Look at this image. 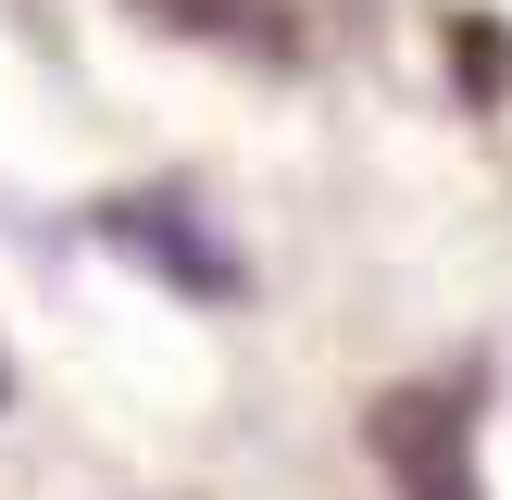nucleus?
Wrapping results in <instances>:
<instances>
[{
    "instance_id": "f257e3e1",
    "label": "nucleus",
    "mask_w": 512,
    "mask_h": 500,
    "mask_svg": "<svg viewBox=\"0 0 512 500\" xmlns=\"http://www.w3.org/2000/svg\"><path fill=\"white\" fill-rule=\"evenodd\" d=\"M375 463L400 500H488L475 475V388L463 375H413V388L375 400Z\"/></svg>"
},
{
    "instance_id": "f03ea898",
    "label": "nucleus",
    "mask_w": 512,
    "mask_h": 500,
    "mask_svg": "<svg viewBox=\"0 0 512 500\" xmlns=\"http://www.w3.org/2000/svg\"><path fill=\"white\" fill-rule=\"evenodd\" d=\"M100 238H113V250H138V263L163 275V288H188V300H238V288H250L238 238H225V225H200L175 188H150V200H113V213H100Z\"/></svg>"
},
{
    "instance_id": "7ed1b4c3",
    "label": "nucleus",
    "mask_w": 512,
    "mask_h": 500,
    "mask_svg": "<svg viewBox=\"0 0 512 500\" xmlns=\"http://www.w3.org/2000/svg\"><path fill=\"white\" fill-rule=\"evenodd\" d=\"M138 13L175 25V38L238 50V63H300V13H288V0H138Z\"/></svg>"
}]
</instances>
